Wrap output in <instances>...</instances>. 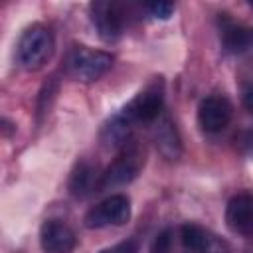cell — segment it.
Listing matches in <instances>:
<instances>
[{
  "label": "cell",
  "mask_w": 253,
  "mask_h": 253,
  "mask_svg": "<svg viewBox=\"0 0 253 253\" xmlns=\"http://www.w3.org/2000/svg\"><path fill=\"white\" fill-rule=\"evenodd\" d=\"M53 51V36L49 28L43 24H32L28 26L16 45V59L20 67L26 71H36L43 67V63L51 57Z\"/></svg>",
  "instance_id": "cell-1"
},
{
  "label": "cell",
  "mask_w": 253,
  "mask_h": 253,
  "mask_svg": "<svg viewBox=\"0 0 253 253\" xmlns=\"http://www.w3.org/2000/svg\"><path fill=\"white\" fill-rule=\"evenodd\" d=\"M113 67V57L107 51L91 49L87 45H73L65 57V71L81 83L99 81Z\"/></svg>",
  "instance_id": "cell-2"
},
{
  "label": "cell",
  "mask_w": 253,
  "mask_h": 253,
  "mask_svg": "<svg viewBox=\"0 0 253 253\" xmlns=\"http://www.w3.org/2000/svg\"><path fill=\"white\" fill-rule=\"evenodd\" d=\"M119 115L130 125L156 123L164 115V85H162V81H154L146 89H142L138 95H134Z\"/></svg>",
  "instance_id": "cell-3"
},
{
  "label": "cell",
  "mask_w": 253,
  "mask_h": 253,
  "mask_svg": "<svg viewBox=\"0 0 253 253\" xmlns=\"http://www.w3.org/2000/svg\"><path fill=\"white\" fill-rule=\"evenodd\" d=\"M142 164H144V158H142L140 148L128 142L121 150V154L113 160V164L99 176V190L117 188V186H125L132 182L142 170Z\"/></svg>",
  "instance_id": "cell-4"
},
{
  "label": "cell",
  "mask_w": 253,
  "mask_h": 253,
  "mask_svg": "<svg viewBox=\"0 0 253 253\" xmlns=\"http://www.w3.org/2000/svg\"><path fill=\"white\" fill-rule=\"evenodd\" d=\"M128 219H130V200L123 194H113L85 213L83 225L89 229H101L109 225H123Z\"/></svg>",
  "instance_id": "cell-5"
},
{
  "label": "cell",
  "mask_w": 253,
  "mask_h": 253,
  "mask_svg": "<svg viewBox=\"0 0 253 253\" xmlns=\"http://www.w3.org/2000/svg\"><path fill=\"white\" fill-rule=\"evenodd\" d=\"M176 245L180 253H227V245L215 233L192 221L176 229Z\"/></svg>",
  "instance_id": "cell-6"
},
{
  "label": "cell",
  "mask_w": 253,
  "mask_h": 253,
  "mask_svg": "<svg viewBox=\"0 0 253 253\" xmlns=\"http://www.w3.org/2000/svg\"><path fill=\"white\" fill-rule=\"evenodd\" d=\"M233 117V107L223 95H210L198 105V125L204 132H221Z\"/></svg>",
  "instance_id": "cell-7"
},
{
  "label": "cell",
  "mask_w": 253,
  "mask_h": 253,
  "mask_svg": "<svg viewBox=\"0 0 253 253\" xmlns=\"http://www.w3.org/2000/svg\"><path fill=\"white\" fill-rule=\"evenodd\" d=\"M89 14H91V22L97 28L99 36L105 42H115L123 36L125 30V16L119 4L115 2H105V0H97L89 4Z\"/></svg>",
  "instance_id": "cell-8"
},
{
  "label": "cell",
  "mask_w": 253,
  "mask_h": 253,
  "mask_svg": "<svg viewBox=\"0 0 253 253\" xmlns=\"http://www.w3.org/2000/svg\"><path fill=\"white\" fill-rule=\"evenodd\" d=\"M40 245L43 253H73L77 237L65 221L45 219L40 227Z\"/></svg>",
  "instance_id": "cell-9"
},
{
  "label": "cell",
  "mask_w": 253,
  "mask_h": 253,
  "mask_svg": "<svg viewBox=\"0 0 253 253\" xmlns=\"http://www.w3.org/2000/svg\"><path fill=\"white\" fill-rule=\"evenodd\" d=\"M225 225L237 235H253V196L249 192H239L227 202Z\"/></svg>",
  "instance_id": "cell-10"
},
{
  "label": "cell",
  "mask_w": 253,
  "mask_h": 253,
  "mask_svg": "<svg viewBox=\"0 0 253 253\" xmlns=\"http://www.w3.org/2000/svg\"><path fill=\"white\" fill-rule=\"evenodd\" d=\"M156 123L158 125L154 128V140H156V146H158L160 154L168 160H176L182 152V140L178 136L176 125L166 115H162Z\"/></svg>",
  "instance_id": "cell-11"
},
{
  "label": "cell",
  "mask_w": 253,
  "mask_h": 253,
  "mask_svg": "<svg viewBox=\"0 0 253 253\" xmlns=\"http://www.w3.org/2000/svg\"><path fill=\"white\" fill-rule=\"evenodd\" d=\"M221 43L229 53H245L253 47V28L245 24L225 22L221 26Z\"/></svg>",
  "instance_id": "cell-12"
},
{
  "label": "cell",
  "mask_w": 253,
  "mask_h": 253,
  "mask_svg": "<svg viewBox=\"0 0 253 253\" xmlns=\"http://www.w3.org/2000/svg\"><path fill=\"white\" fill-rule=\"evenodd\" d=\"M95 168L87 162H81L75 166L73 174H71V180H69V190L73 196L77 198H85L87 194L95 192V188L99 190V180L95 178Z\"/></svg>",
  "instance_id": "cell-13"
},
{
  "label": "cell",
  "mask_w": 253,
  "mask_h": 253,
  "mask_svg": "<svg viewBox=\"0 0 253 253\" xmlns=\"http://www.w3.org/2000/svg\"><path fill=\"white\" fill-rule=\"evenodd\" d=\"M146 12L152 16V18H158V20H168L174 12V4L172 2H162V0H154V2H148L146 4Z\"/></svg>",
  "instance_id": "cell-14"
},
{
  "label": "cell",
  "mask_w": 253,
  "mask_h": 253,
  "mask_svg": "<svg viewBox=\"0 0 253 253\" xmlns=\"http://www.w3.org/2000/svg\"><path fill=\"white\" fill-rule=\"evenodd\" d=\"M138 249H140V245H138V239H125V241H119V243H115V245H111V247H105V249H101L99 253H138Z\"/></svg>",
  "instance_id": "cell-15"
},
{
  "label": "cell",
  "mask_w": 253,
  "mask_h": 253,
  "mask_svg": "<svg viewBox=\"0 0 253 253\" xmlns=\"http://www.w3.org/2000/svg\"><path fill=\"white\" fill-rule=\"evenodd\" d=\"M243 107L249 113H253V85L245 87V91H243Z\"/></svg>",
  "instance_id": "cell-16"
},
{
  "label": "cell",
  "mask_w": 253,
  "mask_h": 253,
  "mask_svg": "<svg viewBox=\"0 0 253 253\" xmlns=\"http://www.w3.org/2000/svg\"><path fill=\"white\" fill-rule=\"evenodd\" d=\"M251 8H253V2H251Z\"/></svg>",
  "instance_id": "cell-17"
}]
</instances>
